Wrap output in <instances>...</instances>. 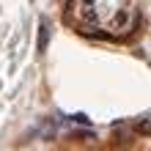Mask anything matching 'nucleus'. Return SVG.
Here are the masks:
<instances>
[{
    "label": "nucleus",
    "mask_w": 151,
    "mask_h": 151,
    "mask_svg": "<svg viewBox=\"0 0 151 151\" xmlns=\"http://www.w3.org/2000/svg\"><path fill=\"white\" fill-rule=\"evenodd\" d=\"M47 44H50V25L41 22L39 25V50H47Z\"/></svg>",
    "instance_id": "f257e3e1"
},
{
    "label": "nucleus",
    "mask_w": 151,
    "mask_h": 151,
    "mask_svg": "<svg viewBox=\"0 0 151 151\" xmlns=\"http://www.w3.org/2000/svg\"><path fill=\"white\" fill-rule=\"evenodd\" d=\"M132 129L140 132V135H148V137H151V118H140V121H135V124H132Z\"/></svg>",
    "instance_id": "f03ea898"
}]
</instances>
